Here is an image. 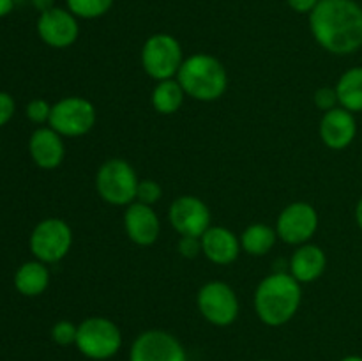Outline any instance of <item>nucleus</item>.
Here are the masks:
<instances>
[{
  "label": "nucleus",
  "instance_id": "14",
  "mask_svg": "<svg viewBox=\"0 0 362 361\" xmlns=\"http://www.w3.org/2000/svg\"><path fill=\"white\" fill-rule=\"evenodd\" d=\"M124 229L127 237L138 246H151L158 241L161 223L152 205L133 202L124 212Z\"/></svg>",
  "mask_w": 362,
  "mask_h": 361
},
{
  "label": "nucleus",
  "instance_id": "27",
  "mask_svg": "<svg viewBox=\"0 0 362 361\" xmlns=\"http://www.w3.org/2000/svg\"><path fill=\"white\" fill-rule=\"evenodd\" d=\"M315 106L322 112H329V110H334L339 106L338 92H336V87H320L317 92H315Z\"/></svg>",
  "mask_w": 362,
  "mask_h": 361
},
{
  "label": "nucleus",
  "instance_id": "15",
  "mask_svg": "<svg viewBox=\"0 0 362 361\" xmlns=\"http://www.w3.org/2000/svg\"><path fill=\"white\" fill-rule=\"evenodd\" d=\"M318 133H320L322 142L329 149H334V151L346 149L357 134L356 117H354L352 112L341 108V106L329 110L322 117Z\"/></svg>",
  "mask_w": 362,
  "mask_h": 361
},
{
  "label": "nucleus",
  "instance_id": "24",
  "mask_svg": "<svg viewBox=\"0 0 362 361\" xmlns=\"http://www.w3.org/2000/svg\"><path fill=\"white\" fill-rule=\"evenodd\" d=\"M163 197V188L158 180L152 179H141L138 183V190H136V200L140 204L145 205H154L161 200Z\"/></svg>",
  "mask_w": 362,
  "mask_h": 361
},
{
  "label": "nucleus",
  "instance_id": "23",
  "mask_svg": "<svg viewBox=\"0 0 362 361\" xmlns=\"http://www.w3.org/2000/svg\"><path fill=\"white\" fill-rule=\"evenodd\" d=\"M115 0H66V6L76 18L95 20L108 13Z\"/></svg>",
  "mask_w": 362,
  "mask_h": 361
},
{
  "label": "nucleus",
  "instance_id": "19",
  "mask_svg": "<svg viewBox=\"0 0 362 361\" xmlns=\"http://www.w3.org/2000/svg\"><path fill=\"white\" fill-rule=\"evenodd\" d=\"M49 285V271L45 262L30 260L18 268L14 275V287L27 297L41 296Z\"/></svg>",
  "mask_w": 362,
  "mask_h": 361
},
{
  "label": "nucleus",
  "instance_id": "32",
  "mask_svg": "<svg viewBox=\"0 0 362 361\" xmlns=\"http://www.w3.org/2000/svg\"><path fill=\"white\" fill-rule=\"evenodd\" d=\"M14 0H0V18L7 16L13 11Z\"/></svg>",
  "mask_w": 362,
  "mask_h": 361
},
{
  "label": "nucleus",
  "instance_id": "13",
  "mask_svg": "<svg viewBox=\"0 0 362 361\" xmlns=\"http://www.w3.org/2000/svg\"><path fill=\"white\" fill-rule=\"evenodd\" d=\"M37 34L41 41L52 48H67L74 45L80 35L78 18L69 9L53 7L39 14Z\"/></svg>",
  "mask_w": 362,
  "mask_h": 361
},
{
  "label": "nucleus",
  "instance_id": "20",
  "mask_svg": "<svg viewBox=\"0 0 362 361\" xmlns=\"http://www.w3.org/2000/svg\"><path fill=\"white\" fill-rule=\"evenodd\" d=\"M339 106L352 113L362 112V66L352 67L336 84Z\"/></svg>",
  "mask_w": 362,
  "mask_h": 361
},
{
  "label": "nucleus",
  "instance_id": "18",
  "mask_svg": "<svg viewBox=\"0 0 362 361\" xmlns=\"http://www.w3.org/2000/svg\"><path fill=\"white\" fill-rule=\"evenodd\" d=\"M290 275L299 283L317 282L327 268L325 251L317 244H300L290 258Z\"/></svg>",
  "mask_w": 362,
  "mask_h": 361
},
{
  "label": "nucleus",
  "instance_id": "10",
  "mask_svg": "<svg viewBox=\"0 0 362 361\" xmlns=\"http://www.w3.org/2000/svg\"><path fill=\"white\" fill-rule=\"evenodd\" d=\"M318 229V212L308 202H293L278 216L276 232L281 241L293 246L310 243Z\"/></svg>",
  "mask_w": 362,
  "mask_h": 361
},
{
  "label": "nucleus",
  "instance_id": "30",
  "mask_svg": "<svg viewBox=\"0 0 362 361\" xmlns=\"http://www.w3.org/2000/svg\"><path fill=\"white\" fill-rule=\"evenodd\" d=\"M290 6V9H293L296 13L300 14H310L315 7L318 6L320 0H286Z\"/></svg>",
  "mask_w": 362,
  "mask_h": 361
},
{
  "label": "nucleus",
  "instance_id": "2",
  "mask_svg": "<svg viewBox=\"0 0 362 361\" xmlns=\"http://www.w3.org/2000/svg\"><path fill=\"white\" fill-rule=\"evenodd\" d=\"M303 299L300 283L290 273H272L265 276L255 292V310L258 319L271 328L286 324L297 314Z\"/></svg>",
  "mask_w": 362,
  "mask_h": 361
},
{
  "label": "nucleus",
  "instance_id": "11",
  "mask_svg": "<svg viewBox=\"0 0 362 361\" xmlns=\"http://www.w3.org/2000/svg\"><path fill=\"white\" fill-rule=\"evenodd\" d=\"M129 361H187V356L182 343L172 333L148 329L133 342Z\"/></svg>",
  "mask_w": 362,
  "mask_h": 361
},
{
  "label": "nucleus",
  "instance_id": "28",
  "mask_svg": "<svg viewBox=\"0 0 362 361\" xmlns=\"http://www.w3.org/2000/svg\"><path fill=\"white\" fill-rule=\"evenodd\" d=\"M179 251L182 257L194 258L202 253V241L200 237H189L180 236L179 239Z\"/></svg>",
  "mask_w": 362,
  "mask_h": 361
},
{
  "label": "nucleus",
  "instance_id": "34",
  "mask_svg": "<svg viewBox=\"0 0 362 361\" xmlns=\"http://www.w3.org/2000/svg\"><path fill=\"white\" fill-rule=\"evenodd\" d=\"M341 361H362V357L361 356H346V357H343Z\"/></svg>",
  "mask_w": 362,
  "mask_h": 361
},
{
  "label": "nucleus",
  "instance_id": "16",
  "mask_svg": "<svg viewBox=\"0 0 362 361\" xmlns=\"http://www.w3.org/2000/svg\"><path fill=\"white\" fill-rule=\"evenodd\" d=\"M28 152L35 165L42 170H55L66 158V145L62 137L52 127H39L28 140Z\"/></svg>",
  "mask_w": 362,
  "mask_h": 361
},
{
  "label": "nucleus",
  "instance_id": "25",
  "mask_svg": "<svg viewBox=\"0 0 362 361\" xmlns=\"http://www.w3.org/2000/svg\"><path fill=\"white\" fill-rule=\"evenodd\" d=\"M76 336L78 326L73 324L71 321H59L57 324H53L52 338L57 345H73V343H76Z\"/></svg>",
  "mask_w": 362,
  "mask_h": 361
},
{
  "label": "nucleus",
  "instance_id": "33",
  "mask_svg": "<svg viewBox=\"0 0 362 361\" xmlns=\"http://www.w3.org/2000/svg\"><path fill=\"white\" fill-rule=\"evenodd\" d=\"M356 222L359 225V229L362 230V198L357 202V207H356Z\"/></svg>",
  "mask_w": 362,
  "mask_h": 361
},
{
  "label": "nucleus",
  "instance_id": "7",
  "mask_svg": "<svg viewBox=\"0 0 362 361\" xmlns=\"http://www.w3.org/2000/svg\"><path fill=\"white\" fill-rule=\"evenodd\" d=\"M98 120V110L94 103L81 96H69L52 106L49 127L60 137L76 138L83 137L94 127Z\"/></svg>",
  "mask_w": 362,
  "mask_h": 361
},
{
  "label": "nucleus",
  "instance_id": "31",
  "mask_svg": "<svg viewBox=\"0 0 362 361\" xmlns=\"http://www.w3.org/2000/svg\"><path fill=\"white\" fill-rule=\"evenodd\" d=\"M32 6L39 11V13H45L55 7V0H32Z\"/></svg>",
  "mask_w": 362,
  "mask_h": 361
},
{
  "label": "nucleus",
  "instance_id": "5",
  "mask_svg": "<svg viewBox=\"0 0 362 361\" xmlns=\"http://www.w3.org/2000/svg\"><path fill=\"white\" fill-rule=\"evenodd\" d=\"M88 360L105 361L115 356L122 347V333L119 326L106 317H88L78 324L76 343Z\"/></svg>",
  "mask_w": 362,
  "mask_h": 361
},
{
  "label": "nucleus",
  "instance_id": "26",
  "mask_svg": "<svg viewBox=\"0 0 362 361\" xmlns=\"http://www.w3.org/2000/svg\"><path fill=\"white\" fill-rule=\"evenodd\" d=\"M27 113L28 120L34 124H45L49 122V115H52V105L45 99H32L27 105Z\"/></svg>",
  "mask_w": 362,
  "mask_h": 361
},
{
  "label": "nucleus",
  "instance_id": "21",
  "mask_svg": "<svg viewBox=\"0 0 362 361\" xmlns=\"http://www.w3.org/2000/svg\"><path fill=\"white\" fill-rule=\"evenodd\" d=\"M278 239V232L265 223H251L240 236V248L253 257H264Z\"/></svg>",
  "mask_w": 362,
  "mask_h": 361
},
{
  "label": "nucleus",
  "instance_id": "6",
  "mask_svg": "<svg viewBox=\"0 0 362 361\" xmlns=\"http://www.w3.org/2000/svg\"><path fill=\"white\" fill-rule=\"evenodd\" d=\"M182 62V46L172 34L159 32L144 42L141 66L152 80L163 81L177 76Z\"/></svg>",
  "mask_w": 362,
  "mask_h": 361
},
{
  "label": "nucleus",
  "instance_id": "1",
  "mask_svg": "<svg viewBox=\"0 0 362 361\" xmlns=\"http://www.w3.org/2000/svg\"><path fill=\"white\" fill-rule=\"evenodd\" d=\"M315 41L332 55H350L362 46V7L356 0H320L310 13Z\"/></svg>",
  "mask_w": 362,
  "mask_h": 361
},
{
  "label": "nucleus",
  "instance_id": "3",
  "mask_svg": "<svg viewBox=\"0 0 362 361\" xmlns=\"http://www.w3.org/2000/svg\"><path fill=\"white\" fill-rule=\"evenodd\" d=\"M177 81L186 96L197 101L211 103L225 96L228 87V73L216 57L209 53H194L184 59Z\"/></svg>",
  "mask_w": 362,
  "mask_h": 361
},
{
  "label": "nucleus",
  "instance_id": "22",
  "mask_svg": "<svg viewBox=\"0 0 362 361\" xmlns=\"http://www.w3.org/2000/svg\"><path fill=\"white\" fill-rule=\"evenodd\" d=\"M184 98H186V92L180 87L179 81L170 78V80L158 81V85L152 91L151 101L158 113H161V115H173V113L180 110Z\"/></svg>",
  "mask_w": 362,
  "mask_h": 361
},
{
  "label": "nucleus",
  "instance_id": "4",
  "mask_svg": "<svg viewBox=\"0 0 362 361\" xmlns=\"http://www.w3.org/2000/svg\"><path fill=\"white\" fill-rule=\"evenodd\" d=\"M136 170L126 159L113 158L103 163L95 173V190L99 197L112 205H129L136 200Z\"/></svg>",
  "mask_w": 362,
  "mask_h": 361
},
{
  "label": "nucleus",
  "instance_id": "12",
  "mask_svg": "<svg viewBox=\"0 0 362 361\" xmlns=\"http://www.w3.org/2000/svg\"><path fill=\"white\" fill-rule=\"evenodd\" d=\"M170 223L179 236L202 237L211 227V209L193 195H182L170 205Z\"/></svg>",
  "mask_w": 362,
  "mask_h": 361
},
{
  "label": "nucleus",
  "instance_id": "17",
  "mask_svg": "<svg viewBox=\"0 0 362 361\" xmlns=\"http://www.w3.org/2000/svg\"><path fill=\"white\" fill-rule=\"evenodd\" d=\"M202 253L218 265H228L235 262L240 253V237L225 227H209L207 232L200 237Z\"/></svg>",
  "mask_w": 362,
  "mask_h": 361
},
{
  "label": "nucleus",
  "instance_id": "8",
  "mask_svg": "<svg viewBox=\"0 0 362 361\" xmlns=\"http://www.w3.org/2000/svg\"><path fill=\"white\" fill-rule=\"evenodd\" d=\"M73 246V230L64 219L46 218L30 234V251L35 260L55 264L69 253Z\"/></svg>",
  "mask_w": 362,
  "mask_h": 361
},
{
  "label": "nucleus",
  "instance_id": "29",
  "mask_svg": "<svg viewBox=\"0 0 362 361\" xmlns=\"http://www.w3.org/2000/svg\"><path fill=\"white\" fill-rule=\"evenodd\" d=\"M14 110H16V105H14L13 96L0 91V127L6 126L13 119Z\"/></svg>",
  "mask_w": 362,
  "mask_h": 361
},
{
  "label": "nucleus",
  "instance_id": "35",
  "mask_svg": "<svg viewBox=\"0 0 362 361\" xmlns=\"http://www.w3.org/2000/svg\"><path fill=\"white\" fill-rule=\"evenodd\" d=\"M260 361H265V360H260Z\"/></svg>",
  "mask_w": 362,
  "mask_h": 361
},
{
  "label": "nucleus",
  "instance_id": "9",
  "mask_svg": "<svg viewBox=\"0 0 362 361\" xmlns=\"http://www.w3.org/2000/svg\"><path fill=\"white\" fill-rule=\"evenodd\" d=\"M197 304L204 319L211 324L225 328L239 317V297L225 282H209L200 289Z\"/></svg>",
  "mask_w": 362,
  "mask_h": 361
}]
</instances>
